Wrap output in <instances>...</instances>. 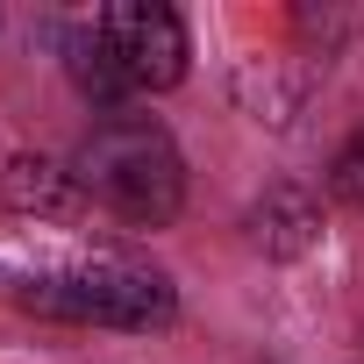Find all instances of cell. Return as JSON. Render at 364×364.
Instances as JSON below:
<instances>
[{
  "label": "cell",
  "mask_w": 364,
  "mask_h": 364,
  "mask_svg": "<svg viewBox=\"0 0 364 364\" xmlns=\"http://www.w3.org/2000/svg\"><path fill=\"white\" fill-rule=\"evenodd\" d=\"M79 186L114 208L129 229H164L186 200V164H178V143L143 122V114H114L86 136L79 150Z\"/></svg>",
  "instance_id": "6da1fadb"
},
{
  "label": "cell",
  "mask_w": 364,
  "mask_h": 364,
  "mask_svg": "<svg viewBox=\"0 0 364 364\" xmlns=\"http://www.w3.org/2000/svg\"><path fill=\"white\" fill-rule=\"evenodd\" d=\"M29 314L43 321H79V328H171L178 314V293L164 272H143V264H122V257H100V264H79V272H50V279H29L15 293Z\"/></svg>",
  "instance_id": "7a4b0ae2"
},
{
  "label": "cell",
  "mask_w": 364,
  "mask_h": 364,
  "mask_svg": "<svg viewBox=\"0 0 364 364\" xmlns=\"http://www.w3.org/2000/svg\"><path fill=\"white\" fill-rule=\"evenodd\" d=\"M100 36L122 58L136 93H171L178 79H186L193 43H186V22H178L164 0H114V8L100 15Z\"/></svg>",
  "instance_id": "3957f363"
},
{
  "label": "cell",
  "mask_w": 364,
  "mask_h": 364,
  "mask_svg": "<svg viewBox=\"0 0 364 364\" xmlns=\"http://www.w3.org/2000/svg\"><path fill=\"white\" fill-rule=\"evenodd\" d=\"M0 200H8L22 222H79L86 215V186H79V164H58L43 150H22L0 171Z\"/></svg>",
  "instance_id": "277c9868"
},
{
  "label": "cell",
  "mask_w": 364,
  "mask_h": 364,
  "mask_svg": "<svg viewBox=\"0 0 364 364\" xmlns=\"http://www.w3.org/2000/svg\"><path fill=\"white\" fill-rule=\"evenodd\" d=\"M314 236H321V215H314V200L293 193V186H272V193L250 208V243H257L264 257H307Z\"/></svg>",
  "instance_id": "5b68a950"
},
{
  "label": "cell",
  "mask_w": 364,
  "mask_h": 364,
  "mask_svg": "<svg viewBox=\"0 0 364 364\" xmlns=\"http://www.w3.org/2000/svg\"><path fill=\"white\" fill-rule=\"evenodd\" d=\"M65 50H72V79H79V93H86L93 107H122V100L136 93V86H129V72H122V58L107 50L100 22H93V29H79Z\"/></svg>",
  "instance_id": "8992f818"
},
{
  "label": "cell",
  "mask_w": 364,
  "mask_h": 364,
  "mask_svg": "<svg viewBox=\"0 0 364 364\" xmlns=\"http://www.w3.org/2000/svg\"><path fill=\"white\" fill-rule=\"evenodd\" d=\"M328 193H336L343 208H364V129L336 150V164H328Z\"/></svg>",
  "instance_id": "52a82bcc"
}]
</instances>
